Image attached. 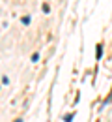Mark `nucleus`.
Here are the masks:
<instances>
[{"mask_svg": "<svg viewBox=\"0 0 112 122\" xmlns=\"http://www.w3.org/2000/svg\"><path fill=\"white\" fill-rule=\"evenodd\" d=\"M2 85H9V77L8 75H2Z\"/></svg>", "mask_w": 112, "mask_h": 122, "instance_id": "nucleus-7", "label": "nucleus"}, {"mask_svg": "<svg viewBox=\"0 0 112 122\" xmlns=\"http://www.w3.org/2000/svg\"><path fill=\"white\" fill-rule=\"evenodd\" d=\"M41 10H43V13H50V6H49V2H45V4L41 6Z\"/></svg>", "mask_w": 112, "mask_h": 122, "instance_id": "nucleus-5", "label": "nucleus"}, {"mask_svg": "<svg viewBox=\"0 0 112 122\" xmlns=\"http://www.w3.org/2000/svg\"><path fill=\"white\" fill-rule=\"evenodd\" d=\"M73 118H75V113H69V115H65V117H64V122H71Z\"/></svg>", "mask_w": 112, "mask_h": 122, "instance_id": "nucleus-6", "label": "nucleus"}, {"mask_svg": "<svg viewBox=\"0 0 112 122\" xmlns=\"http://www.w3.org/2000/svg\"><path fill=\"white\" fill-rule=\"evenodd\" d=\"M110 102H112V88H110V92H108V96L105 98V102H103V107H105V105H108ZM103 107H101V109H103Z\"/></svg>", "mask_w": 112, "mask_h": 122, "instance_id": "nucleus-4", "label": "nucleus"}, {"mask_svg": "<svg viewBox=\"0 0 112 122\" xmlns=\"http://www.w3.org/2000/svg\"><path fill=\"white\" fill-rule=\"evenodd\" d=\"M21 21H22V25H24V26H30V23H32V17H30V15H24Z\"/></svg>", "mask_w": 112, "mask_h": 122, "instance_id": "nucleus-3", "label": "nucleus"}, {"mask_svg": "<svg viewBox=\"0 0 112 122\" xmlns=\"http://www.w3.org/2000/svg\"><path fill=\"white\" fill-rule=\"evenodd\" d=\"M15 122H22V118H17V120H15Z\"/></svg>", "mask_w": 112, "mask_h": 122, "instance_id": "nucleus-8", "label": "nucleus"}, {"mask_svg": "<svg viewBox=\"0 0 112 122\" xmlns=\"http://www.w3.org/2000/svg\"><path fill=\"white\" fill-rule=\"evenodd\" d=\"M30 62H34V64H37V62H39V53H37V51H34V53H32Z\"/></svg>", "mask_w": 112, "mask_h": 122, "instance_id": "nucleus-2", "label": "nucleus"}, {"mask_svg": "<svg viewBox=\"0 0 112 122\" xmlns=\"http://www.w3.org/2000/svg\"><path fill=\"white\" fill-rule=\"evenodd\" d=\"M103 58V43H97V47H95V60L99 62Z\"/></svg>", "mask_w": 112, "mask_h": 122, "instance_id": "nucleus-1", "label": "nucleus"}]
</instances>
